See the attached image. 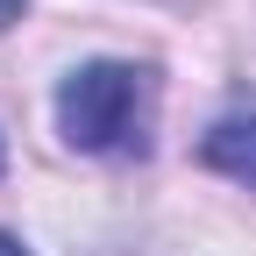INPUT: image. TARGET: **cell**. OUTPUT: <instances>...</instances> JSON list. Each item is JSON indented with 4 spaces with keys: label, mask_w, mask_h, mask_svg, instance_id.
<instances>
[{
    "label": "cell",
    "mask_w": 256,
    "mask_h": 256,
    "mask_svg": "<svg viewBox=\"0 0 256 256\" xmlns=\"http://www.w3.org/2000/svg\"><path fill=\"white\" fill-rule=\"evenodd\" d=\"M0 256H28V249H22V242H14V235H0Z\"/></svg>",
    "instance_id": "4"
},
{
    "label": "cell",
    "mask_w": 256,
    "mask_h": 256,
    "mask_svg": "<svg viewBox=\"0 0 256 256\" xmlns=\"http://www.w3.org/2000/svg\"><path fill=\"white\" fill-rule=\"evenodd\" d=\"M200 164L256 192V114H228V121H214L206 142H200Z\"/></svg>",
    "instance_id": "2"
},
{
    "label": "cell",
    "mask_w": 256,
    "mask_h": 256,
    "mask_svg": "<svg viewBox=\"0 0 256 256\" xmlns=\"http://www.w3.org/2000/svg\"><path fill=\"white\" fill-rule=\"evenodd\" d=\"M57 136L86 156H150L156 136V72L150 64H78L57 86Z\"/></svg>",
    "instance_id": "1"
},
{
    "label": "cell",
    "mask_w": 256,
    "mask_h": 256,
    "mask_svg": "<svg viewBox=\"0 0 256 256\" xmlns=\"http://www.w3.org/2000/svg\"><path fill=\"white\" fill-rule=\"evenodd\" d=\"M22 8H28V0H0V28H14V22H22Z\"/></svg>",
    "instance_id": "3"
}]
</instances>
